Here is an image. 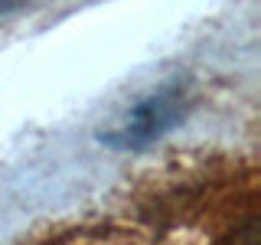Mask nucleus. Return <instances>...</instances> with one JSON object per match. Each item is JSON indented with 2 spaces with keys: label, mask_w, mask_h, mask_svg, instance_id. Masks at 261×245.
I'll return each mask as SVG.
<instances>
[{
  "label": "nucleus",
  "mask_w": 261,
  "mask_h": 245,
  "mask_svg": "<svg viewBox=\"0 0 261 245\" xmlns=\"http://www.w3.org/2000/svg\"><path fill=\"white\" fill-rule=\"evenodd\" d=\"M183 111H186L183 95L176 88H163V92L141 98L114 128L101 131V141L111 147H121V151H137V147H147L157 137H163L170 128H176Z\"/></svg>",
  "instance_id": "obj_1"
}]
</instances>
